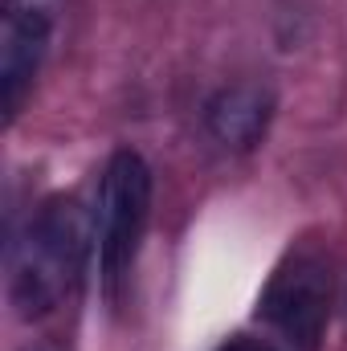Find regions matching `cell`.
<instances>
[{
  "label": "cell",
  "mask_w": 347,
  "mask_h": 351,
  "mask_svg": "<svg viewBox=\"0 0 347 351\" xmlns=\"http://www.w3.org/2000/svg\"><path fill=\"white\" fill-rule=\"evenodd\" d=\"M94 250V217L74 196H49L8 254V302L21 319L53 315L78 286Z\"/></svg>",
  "instance_id": "obj_1"
},
{
  "label": "cell",
  "mask_w": 347,
  "mask_h": 351,
  "mask_svg": "<svg viewBox=\"0 0 347 351\" xmlns=\"http://www.w3.org/2000/svg\"><path fill=\"white\" fill-rule=\"evenodd\" d=\"M152 196L156 180L139 152L123 147L106 160L94 204V262L106 294H115L135 269L143 233L152 225Z\"/></svg>",
  "instance_id": "obj_2"
},
{
  "label": "cell",
  "mask_w": 347,
  "mask_h": 351,
  "mask_svg": "<svg viewBox=\"0 0 347 351\" xmlns=\"http://www.w3.org/2000/svg\"><path fill=\"white\" fill-rule=\"evenodd\" d=\"M62 0H4L0 16V90H4V114L16 119L29 90L41 74V62L49 53L53 29H58Z\"/></svg>",
  "instance_id": "obj_4"
},
{
  "label": "cell",
  "mask_w": 347,
  "mask_h": 351,
  "mask_svg": "<svg viewBox=\"0 0 347 351\" xmlns=\"http://www.w3.org/2000/svg\"><path fill=\"white\" fill-rule=\"evenodd\" d=\"M331 262L319 250H290L258 298V315L298 351H315L331 319Z\"/></svg>",
  "instance_id": "obj_3"
},
{
  "label": "cell",
  "mask_w": 347,
  "mask_h": 351,
  "mask_svg": "<svg viewBox=\"0 0 347 351\" xmlns=\"http://www.w3.org/2000/svg\"><path fill=\"white\" fill-rule=\"evenodd\" d=\"M221 351H274V348L261 343V339H233V343H225Z\"/></svg>",
  "instance_id": "obj_6"
},
{
  "label": "cell",
  "mask_w": 347,
  "mask_h": 351,
  "mask_svg": "<svg viewBox=\"0 0 347 351\" xmlns=\"http://www.w3.org/2000/svg\"><path fill=\"white\" fill-rule=\"evenodd\" d=\"M274 119V94L258 82H233L217 90L204 106V127L225 152H254Z\"/></svg>",
  "instance_id": "obj_5"
}]
</instances>
